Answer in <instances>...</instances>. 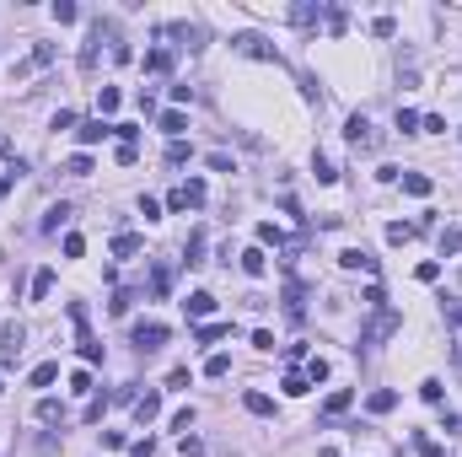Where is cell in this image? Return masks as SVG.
<instances>
[{
  "label": "cell",
  "instance_id": "cell-1",
  "mask_svg": "<svg viewBox=\"0 0 462 457\" xmlns=\"http://www.w3.org/2000/svg\"><path fill=\"white\" fill-rule=\"evenodd\" d=\"M102 38H119V27H113V22H92V33H86V43H81V70H86V76H92V70H97V54H102Z\"/></svg>",
  "mask_w": 462,
  "mask_h": 457
},
{
  "label": "cell",
  "instance_id": "cell-2",
  "mask_svg": "<svg viewBox=\"0 0 462 457\" xmlns=\"http://www.w3.org/2000/svg\"><path fill=\"white\" fill-rule=\"evenodd\" d=\"M156 33H161V38H178V49H188V54H199V49H204V27H199V22H161Z\"/></svg>",
  "mask_w": 462,
  "mask_h": 457
},
{
  "label": "cell",
  "instance_id": "cell-3",
  "mask_svg": "<svg viewBox=\"0 0 462 457\" xmlns=\"http://www.w3.org/2000/svg\"><path fill=\"white\" fill-rule=\"evenodd\" d=\"M231 49H237V54H247V60H269V65H280V49L263 38V33H237V38H231Z\"/></svg>",
  "mask_w": 462,
  "mask_h": 457
},
{
  "label": "cell",
  "instance_id": "cell-4",
  "mask_svg": "<svg viewBox=\"0 0 462 457\" xmlns=\"http://www.w3.org/2000/svg\"><path fill=\"white\" fill-rule=\"evenodd\" d=\"M167 210H204V183H199V178L178 183L172 194H167Z\"/></svg>",
  "mask_w": 462,
  "mask_h": 457
},
{
  "label": "cell",
  "instance_id": "cell-5",
  "mask_svg": "<svg viewBox=\"0 0 462 457\" xmlns=\"http://www.w3.org/2000/svg\"><path fill=\"white\" fill-rule=\"evenodd\" d=\"M344 140H349L355 151H371V146H377V129H371V119H365V113H349V119H344Z\"/></svg>",
  "mask_w": 462,
  "mask_h": 457
},
{
  "label": "cell",
  "instance_id": "cell-6",
  "mask_svg": "<svg viewBox=\"0 0 462 457\" xmlns=\"http://www.w3.org/2000/svg\"><path fill=\"white\" fill-rule=\"evenodd\" d=\"M403 329V317H398V312H377V317H371V329H365L361 333V344H382V339H393V333H398Z\"/></svg>",
  "mask_w": 462,
  "mask_h": 457
},
{
  "label": "cell",
  "instance_id": "cell-7",
  "mask_svg": "<svg viewBox=\"0 0 462 457\" xmlns=\"http://www.w3.org/2000/svg\"><path fill=\"white\" fill-rule=\"evenodd\" d=\"M129 339H135V350H161V344H167V323H135V329H129Z\"/></svg>",
  "mask_w": 462,
  "mask_h": 457
},
{
  "label": "cell",
  "instance_id": "cell-8",
  "mask_svg": "<svg viewBox=\"0 0 462 457\" xmlns=\"http://www.w3.org/2000/svg\"><path fill=\"white\" fill-rule=\"evenodd\" d=\"M285 317H290V323H302V317H306V285L296 280V274L285 280Z\"/></svg>",
  "mask_w": 462,
  "mask_h": 457
},
{
  "label": "cell",
  "instance_id": "cell-9",
  "mask_svg": "<svg viewBox=\"0 0 462 457\" xmlns=\"http://www.w3.org/2000/svg\"><path fill=\"white\" fill-rule=\"evenodd\" d=\"M22 339H27L22 323H0V366H11V360L22 355Z\"/></svg>",
  "mask_w": 462,
  "mask_h": 457
},
{
  "label": "cell",
  "instance_id": "cell-10",
  "mask_svg": "<svg viewBox=\"0 0 462 457\" xmlns=\"http://www.w3.org/2000/svg\"><path fill=\"white\" fill-rule=\"evenodd\" d=\"M204 248H210V237H204V226H194V231H188V242H183V264H188V269H199V264H204Z\"/></svg>",
  "mask_w": 462,
  "mask_h": 457
},
{
  "label": "cell",
  "instance_id": "cell-11",
  "mask_svg": "<svg viewBox=\"0 0 462 457\" xmlns=\"http://www.w3.org/2000/svg\"><path fill=\"white\" fill-rule=\"evenodd\" d=\"M49 65H54V43H38V49H33V60H22L17 70H11V76H33V70H49Z\"/></svg>",
  "mask_w": 462,
  "mask_h": 457
},
{
  "label": "cell",
  "instance_id": "cell-12",
  "mask_svg": "<svg viewBox=\"0 0 462 457\" xmlns=\"http://www.w3.org/2000/svg\"><path fill=\"white\" fill-rule=\"evenodd\" d=\"M290 22H296V27H312V22H328V6H322V0H302V6H290Z\"/></svg>",
  "mask_w": 462,
  "mask_h": 457
},
{
  "label": "cell",
  "instance_id": "cell-13",
  "mask_svg": "<svg viewBox=\"0 0 462 457\" xmlns=\"http://www.w3.org/2000/svg\"><path fill=\"white\" fill-rule=\"evenodd\" d=\"M349 404H355V393H349V388H333V393H328V404H322V425H333Z\"/></svg>",
  "mask_w": 462,
  "mask_h": 457
},
{
  "label": "cell",
  "instance_id": "cell-14",
  "mask_svg": "<svg viewBox=\"0 0 462 457\" xmlns=\"http://www.w3.org/2000/svg\"><path fill=\"white\" fill-rule=\"evenodd\" d=\"M108 135H113L108 119H86V124H76V140H81V146H97V140H108Z\"/></svg>",
  "mask_w": 462,
  "mask_h": 457
},
{
  "label": "cell",
  "instance_id": "cell-15",
  "mask_svg": "<svg viewBox=\"0 0 462 457\" xmlns=\"http://www.w3.org/2000/svg\"><path fill=\"white\" fill-rule=\"evenodd\" d=\"M129 409H135V419H140V425H151V419L161 415V393H140L135 404H129Z\"/></svg>",
  "mask_w": 462,
  "mask_h": 457
},
{
  "label": "cell",
  "instance_id": "cell-16",
  "mask_svg": "<svg viewBox=\"0 0 462 457\" xmlns=\"http://www.w3.org/2000/svg\"><path fill=\"white\" fill-rule=\"evenodd\" d=\"M339 264H344V269H365V274H377V258H371L365 248H344V253H339Z\"/></svg>",
  "mask_w": 462,
  "mask_h": 457
},
{
  "label": "cell",
  "instance_id": "cell-17",
  "mask_svg": "<svg viewBox=\"0 0 462 457\" xmlns=\"http://www.w3.org/2000/svg\"><path fill=\"white\" fill-rule=\"evenodd\" d=\"M60 382V360H43V366H33V376H27V388H54Z\"/></svg>",
  "mask_w": 462,
  "mask_h": 457
},
{
  "label": "cell",
  "instance_id": "cell-18",
  "mask_svg": "<svg viewBox=\"0 0 462 457\" xmlns=\"http://www.w3.org/2000/svg\"><path fill=\"white\" fill-rule=\"evenodd\" d=\"M436 248H441V258H457V253H462V226H441Z\"/></svg>",
  "mask_w": 462,
  "mask_h": 457
},
{
  "label": "cell",
  "instance_id": "cell-19",
  "mask_svg": "<svg viewBox=\"0 0 462 457\" xmlns=\"http://www.w3.org/2000/svg\"><path fill=\"white\" fill-rule=\"evenodd\" d=\"M156 124L167 129V135H172V140H178L183 129H188V113H183V108H167V113H156Z\"/></svg>",
  "mask_w": 462,
  "mask_h": 457
},
{
  "label": "cell",
  "instance_id": "cell-20",
  "mask_svg": "<svg viewBox=\"0 0 462 457\" xmlns=\"http://www.w3.org/2000/svg\"><path fill=\"white\" fill-rule=\"evenodd\" d=\"M242 269L253 274V280H263V274H269V253H263V248H247V253H242Z\"/></svg>",
  "mask_w": 462,
  "mask_h": 457
},
{
  "label": "cell",
  "instance_id": "cell-21",
  "mask_svg": "<svg viewBox=\"0 0 462 457\" xmlns=\"http://www.w3.org/2000/svg\"><path fill=\"white\" fill-rule=\"evenodd\" d=\"M242 409H247V415H274V398H269V393H242Z\"/></svg>",
  "mask_w": 462,
  "mask_h": 457
},
{
  "label": "cell",
  "instance_id": "cell-22",
  "mask_svg": "<svg viewBox=\"0 0 462 457\" xmlns=\"http://www.w3.org/2000/svg\"><path fill=\"white\" fill-rule=\"evenodd\" d=\"M403 178V194H414V199H430V178L424 172H398Z\"/></svg>",
  "mask_w": 462,
  "mask_h": 457
},
{
  "label": "cell",
  "instance_id": "cell-23",
  "mask_svg": "<svg viewBox=\"0 0 462 457\" xmlns=\"http://www.w3.org/2000/svg\"><path fill=\"white\" fill-rule=\"evenodd\" d=\"M140 248H145V242L135 237V231H119V237H113V258H135Z\"/></svg>",
  "mask_w": 462,
  "mask_h": 457
},
{
  "label": "cell",
  "instance_id": "cell-24",
  "mask_svg": "<svg viewBox=\"0 0 462 457\" xmlns=\"http://www.w3.org/2000/svg\"><path fill=\"white\" fill-rule=\"evenodd\" d=\"M183 307H188V317H210V312H215V296H210V291H194Z\"/></svg>",
  "mask_w": 462,
  "mask_h": 457
},
{
  "label": "cell",
  "instance_id": "cell-25",
  "mask_svg": "<svg viewBox=\"0 0 462 457\" xmlns=\"http://www.w3.org/2000/svg\"><path fill=\"white\" fill-rule=\"evenodd\" d=\"M226 333H231V323H199V329H194V344H215Z\"/></svg>",
  "mask_w": 462,
  "mask_h": 457
},
{
  "label": "cell",
  "instance_id": "cell-26",
  "mask_svg": "<svg viewBox=\"0 0 462 457\" xmlns=\"http://www.w3.org/2000/svg\"><path fill=\"white\" fill-rule=\"evenodd\" d=\"M280 388H285V398H306V393H312L306 372H285V382H280Z\"/></svg>",
  "mask_w": 462,
  "mask_h": 457
},
{
  "label": "cell",
  "instance_id": "cell-27",
  "mask_svg": "<svg viewBox=\"0 0 462 457\" xmlns=\"http://www.w3.org/2000/svg\"><path fill=\"white\" fill-rule=\"evenodd\" d=\"M145 70H151V76H167V70H172V49H151V54H145Z\"/></svg>",
  "mask_w": 462,
  "mask_h": 457
},
{
  "label": "cell",
  "instance_id": "cell-28",
  "mask_svg": "<svg viewBox=\"0 0 462 457\" xmlns=\"http://www.w3.org/2000/svg\"><path fill=\"white\" fill-rule=\"evenodd\" d=\"M393 404H398V393H393V388H377V393L365 398V409H371V415H387Z\"/></svg>",
  "mask_w": 462,
  "mask_h": 457
},
{
  "label": "cell",
  "instance_id": "cell-29",
  "mask_svg": "<svg viewBox=\"0 0 462 457\" xmlns=\"http://www.w3.org/2000/svg\"><path fill=\"white\" fill-rule=\"evenodd\" d=\"M172 291V264H156L151 269V296H167Z\"/></svg>",
  "mask_w": 462,
  "mask_h": 457
},
{
  "label": "cell",
  "instance_id": "cell-30",
  "mask_svg": "<svg viewBox=\"0 0 462 457\" xmlns=\"http://www.w3.org/2000/svg\"><path fill=\"white\" fill-rule=\"evenodd\" d=\"M420 398H424V404H436V409H441V398H446L441 376H424V382H420Z\"/></svg>",
  "mask_w": 462,
  "mask_h": 457
},
{
  "label": "cell",
  "instance_id": "cell-31",
  "mask_svg": "<svg viewBox=\"0 0 462 457\" xmlns=\"http://www.w3.org/2000/svg\"><path fill=\"white\" fill-rule=\"evenodd\" d=\"M119 103H124L119 86H102V92H97V119H102V113H119Z\"/></svg>",
  "mask_w": 462,
  "mask_h": 457
},
{
  "label": "cell",
  "instance_id": "cell-32",
  "mask_svg": "<svg viewBox=\"0 0 462 457\" xmlns=\"http://www.w3.org/2000/svg\"><path fill=\"white\" fill-rule=\"evenodd\" d=\"M38 419H43V425L65 419V404H60V398H38Z\"/></svg>",
  "mask_w": 462,
  "mask_h": 457
},
{
  "label": "cell",
  "instance_id": "cell-33",
  "mask_svg": "<svg viewBox=\"0 0 462 457\" xmlns=\"http://www.w3.org/2000/svg\"><path fill=\"white\" fill-rule=\"evenodd\" d=\"M312 172H317V183H339V172H333V162H328V156H312Z\"/></svg>",
  "mask_w": 462,
  "mask_h": 457
},
{
  "label": "cell",
  "instance_id": "cell-34",
  "mask_svg": "<svg viewBox=\"0 0 462 457\" xmlns=\"http://www.w3.org/2000/svg\"><path fill=\"white\" fill-rule=\"evenodd\" d=\"M414 237H420V231H414V226H403V221H393V226H387V242H393V248L414 242Z\"/></svg>",
  "mask_w": 462,
  "mask_h": 457
},
{
  "label": "cell",
  "instance_id": "cell-35",
  "mask_svg": "<svg viewBox=\"0 0 462 457\" xmlns=\"http://www.w3.org/2000/svg\"><path fill=\"white\" fill-rule=\"evenodd\" d=\"M49 291H54V269H38L33 274V301H43Z\"/></svg>",
  "mask_w": 462,
  "mask_h": 457
},
{
  "label": "cell",
  "instance_id": "cell-36",
  "mask_svg": "<svg viewBox=\"0 0 462 457\" xmlns=\"http://www.w3.org/2000/svg\"><path fill=\"white\" fill-rule=\"evenodd\" d=\"M226 372H231V355H221V350H215L210 360H204V376H226Z\"/></svg>",
  "mask_w": 462,
  "mask_h": 457
},
{
  "label": "cell",
  "instance_id": "cell-37",
  "mask_svg": "<svg viewBox=\"0 0 462 457\" xmlns=\"http://www.w3.org/2000/svg\"><path fill=\"white\" fill-rule=\"evenodd\" d=\"M65 221H70V205H54L49 215H43V231H60Z\"/></svg>",
  "mask_w": 462,
  "mask_h": 457
},
{
  "label": "cell",
  "instance_id": "cell-38",
  "mask_svg": "<svg viewBox=\"0 0 462 457\" xmlns=\"http://www.w3.org/2000/svg\"><path fill=\"white\" fill-rule=\"evenodd\" d=\"M76 17H81L76 0H54V22H60V27H65V22H76Z\"/></svg>",
  "mask_w": 462,
  "mask_h": 457
},
{
  "label": "cell",
  "instance_id": "cell-39",
  "mask_svg": "<svg viewBox=\"0 0 462 457\" xmlns=\"http://www.w3.org/2000/svg\"><path fill=\"white\" fill-rule=\"evenodd\" d=\"M398 129L403 135H420V113L414 108H398Z\"/></svg>",
  "mask_w": 462,
  "mask_h": 457
},
{
  "label": "cell",
  "instance_id": "cell-40",
  "mask_svg": "<svg viewBox=\"0 0 462 457\" xmlns=\"http://www.w3.org/2000/svg\"><path fill=\"white\" fill-rule=\"evenodd\" d=\"M306 382H328V360H322V355L306 360Z\"/></svg>",
  "mask_w": 462,
  "mask_h": 457
},
{
  "label": "cell",
  "instance_id": "cell-41",
  "mask_svg": "<svg viewBox=\"0 0 462 457\" xmlns=\"http://www.w3.org/2000/svg\"><path fill=\"white\" fill-rule=\"evenodd\" d=\"M361 301H365L371 312H382V307H387V291H382V285H365V296H361Z\"/></svg>",
  "mask_w": 462,
  "mask_h": 457
},
{
  "label": "cell",
  "instance_id": "cell-42",
  "mask_svg": "<svg viewBox=\"0 0 462 457\" xmlns=\"http://www.w3.org/2000/svg\"><path fill=\"white\" fill-rule=\"evenodd\" d=\"M441 312H446V323H452V329H462V301H457V296H446Z\"/></svg>",
  "mask_w": 462,
  "mask_h": 457
},
{
  "label": "cell",
  "instance_id": "cell-43",
  "mask_svg": "<svg viewBox=\"0 0 462 457\" xmlns=\"http://www.w3.org/2000/svg\"><path fill=\"white\" fill-rule=\"evenodd\" d=\"M65 172H70V178H86V172H92V156H70V162H65Z\"/></svg>",
  "mask_w": 462,
  "mask_h": 457
},
{
  "label": "cell",
  "instance_id": "cell-44",
  "mask_svg": "<svg viewBox=\"0 0 462 457\" xmlns=\"http://www.w3.org/2000/svg\"><path fill=\"white\" fill-rule=\"evenodd\" d=\"M81 253H86V237H81V231H70V237H65V258H81Z\"/></svg>",
  "mask_w": 462,
  "mask_h": 457
},
{
  "label": "cell",
  "instance_id": "cell-45",
  "mask_svg": "<svg viewBox=\"0 0 462 457\" xmlns=\"http://www.w3.org/2000/svg\"><path fill=\"white\" fill-rule=\"evenodd\" d=\"M188 156H194V151L183 146V140H172V146H167V162H172V167H183V162H188Z\"/></svg>",
  "mask_w": 462,
  "mask_h": 457
},
{
  "label": "cell",
  "instance_id": "cell-46",
  "mask_svg": "<svg viewBox=\"0 0 462 457\" xmlns=\"http://www.w3.org/2000/svg\"><path fill=\"white\" fill-rule=\"evenodd\" d=\"M129 301H135V296H129V291H113V301H108V312H113V317H124V312H129Z\"/></svg>",
  "mask_w": 462,
  "mask_h": 457
},
{
  "label": "cell",
  "instance_id": "cell-47",
  "mask_svg": "<svg viewBox=\"0 0 462 457\" xmlns=\"http://www.w3.org/2000/svg\"><path fill=\"white\" fill-rule=\"evenodd\" d=\"M371 33H377V38H393V33H398V22H393V17H377V22H371Z\"/></svg>",
  "mask_w": 462,
  "mask_h": 457
},
{
  "label": "cell",
  "instance_id": "cell-48",
  "mask_svg": "<svg viewBox=\"0 0 462 457\" xmlns=\"http://www.w3.org/2000/svg\"><path fill=\"white\" fill-rule=\"evenodd\" d=\"M81 360H92V366L102 360V344H97V339H81Z\"/></svg>",
  "mask_w": 462,
  "mask_h": 457
},
{
  "label": "cell",
  "instance_id": "cell-49",
  "mask_svg": "<svg viewBox=\"0 0 462 457\" xmlns=\"http://www.w3.org/2000/svg\"><path fill=\"white\" fill-rule=\"evenodd\" d=\"M414 274H420L424 285H430V280H441V264H436V258H424V264H420V269H414Z\"/></svg>",
  "mask_w": 462,
  "mask_h": 457
},
{
  "label": "cell",
  "instance_id": "cell-50",
  "mask_svg": "<svg viewBox=\"0 0 462 457\" xmlns=\"http://www.w3.org/2000/svg\"><path fill=\"white\" fill-rule=\"evenodd\" d=\"M70 393H92V372H70Z\"/></svg>",
  "mask_w": 462,
  "mask_h": 457
},
{
  "label": "cell",
  "instance_id": "cell-51",
  "mask_svg": "<svg viewBox=\"0 0 462 457\" xmlns=\"http://www.w3.org/2000/svg\"><path fill=\"white\" fill-rule=\"evenodd\" d=\"M414 447H420V457H446V452H441V447H436L430 436H414Z\"/></svg>",
  "mask_w": 462,
  "mask_h": 457
},
{
  "label": "cell",
  "instance_id": "cell-52",
  "mask_svg": "<svg viewBox=\"0 0 462 457\" xmlns=\"http://www.w3.org/2000/svg\"><path fill=\"white\" fill-rule=\"evenodd\" d=\"M167 388L178 393V388H188V366H178V372H167Z\"/></svg>",
  "mask_w": 462,
  "mask_h": 457
},
{
  "label": "cell",
  "instance_id": "cell-53",
  "mask_svg": "<svg viewBox=\"0 0 462 457\" xmlns=\"http://www.w3.org/2000/svg\"><path fill=\"white\" fill-rule=\"evenodd\" d=\"M188 425H194V409H178V415H172V431H183V436H188Z\"/></svg>",
  "mask_w": 462,
  "mask_h": 457
},
{
  "label": "cell",
  "instance_id": "cell-54",
  "mask_svg": "<svg viewBox=\"0 0 462 457\" xmlns=\"http://www.w3.org/2000/svg\"><path fill=\"white\" fill-rule=\"evenodd\" d=\"M129 452H135V457H151V452H156V441L140 436V441H129Z\"/></svg>",
  "mask_w": 462,
  "mask_h": 457
},
{
  "label": "cell",
  "instance_id": "cell-55",
  "mask_svg": "<svg viewBox=\"0 0 462 457\" xmlns=\"http://www.w3.org/2000/svg\"><path fill=\"white\" fill-rule=\"evenodd\" d=\"M420 129H424V135H446V119H436V113H430V119H420Z\"/></svg>",
  "mask_w": 462,
  "mask_h": 457
},
{
  "label": "cell",
  "instance_id": "cell-56",
  "mask_svg": "<svg viewBox=\"0 0 462 457\" xmlns=\"http://www.w3.org/2000/svg\"><path fill=\"white\" fill-rule=\"evenodd\" d=\"M113 156H119V167H135V162H140V151H135V146H119Z\"/></svg>",
  "mask_w": 462,
  "mask_h": 457
},
{
  "label": "cell",
  "instance_id": "cell-57",
  "mask_svg": "<svg viewBox=\"0 0 462 457\" xmlns=\"http://www.w3.org/2000/svg\"><path fill=\"white\" fill-rule=\"evenodd\" d=\"M11 183H17V178H11V172H0V199L11 194Z\"/></svg>",
  "mask_w": 462,
  "mask_h": 457
},
{
  "label": "cell",
  "instance_id": "cell-58",
  "mask_svg": "<svg viewBox=\"0 0 462 457\" xmlns=\"http://www.w3.org/2000/svg\"><path fill=\"white\" fill-rule=\"evenodd\" d=\"M317 457H339V447H317Z\"/></svg>",
  "mask_w": 462,
  "mask_h": 457
},
{
  "label": "cell",
  "instance_id": "cell-59",
  "mask_svg": "<svg viewBox=\"0 0 462 457\" xmlns=\"http://www.w3.org/2000/svg\"><path fill=\"white\" fill-rule=\"evenodd\" d=\"M0 393H6V382H0Z\"/></svg>",
  "mask_w": 462,
  "mask_h": 457
},
{
  "label": "cell",
  "instance_id": "cell-60",
  "mask_svg": "<svg viewBox=\"0 0 462 457\" xmlns=\"http://www.w3.org/2000/svg\"><path fill=\"white\" fill-rule=\"evenodd\" d=\"M0 146H6V140H0Z\"/></svg>",
  "mask_w": 462,
  "mask_h": 457
}]
</instances>
